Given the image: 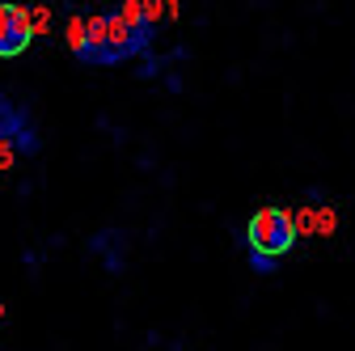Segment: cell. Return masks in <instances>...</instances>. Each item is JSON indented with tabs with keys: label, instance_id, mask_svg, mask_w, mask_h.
I'll return each mask as SVG.
<instances>
[{
	"label": "cell",
	"instance_id": "cell-1",
	"mask_svg": "<svg viewBox=\"0 0 355 351\" xmlns=\"http://www.w3.org/2000/svg\"><path fill=\"white\" fill-rule=\"evenodd\" d=\"M72 51L76 60L85 64H98V68H110V64H123L131 55L144 51V42L127 30L123 13H98L89 22H72Z\"/></svg>",
	"mask_w": 355,
	"mask_h": 351
},
{
	"label": "cell",
	"instance_id": "cell-2",
	"mask_svg": "<svg viewBox=\"0 0 355 351\" xmlns=\"http://www.w3.org/2000/svg\"><path fill=\"white\" fill-rule=\"evenodd\" d=\"M245 241H250L254 254H271V258L288 254L296 246V221H292V212H284V207H262L254 221H250V229H245Z\"/></svg>",
	"mask_w": 355,
	"mask_h": 351
},
{
	"label": "cell",
	"instance_id": "cell-3",
	"mask_svg": "<svg viewBox=\"0 0 355 351\" xmlns=\"http://www.w3.org/2000/svg\"><path fill=\"white\" fill-rule=\"evenodd\" d=\"M30 13L21 5H0V60H13L30 47Z\"/></svg>",
	"mask_w": 355,
	"mask_h": 351
},
{
	"label": "cell",
	"instance_id": "cell-4",
	"mask_svg": "<svg viewBox=\"0 0 355 351\" xmlns=\"http://www.w3.org/2000/svg\"><path fill=\"white\" fill-rule=\"evenodd\" d=\"M250 262H254V271H262V275L275 271V258H271V254H254V250H250Z\"/></svg>",
	"mask_w": 355,
	"mask_h": 351
}]
</instances>
